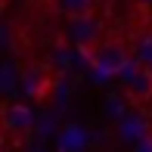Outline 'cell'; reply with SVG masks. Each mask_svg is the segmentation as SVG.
<instances>
[{"mask_svg":"<svg viewBox=\"0 0 152 152\" xmlns=\"http://www.w3.org/2000/svg\"><path fill=\"white\" fill-rule=\"evenodd\" d=\"M143 146H146V149H152V140H146V143H143Z\"/></svg>","mask_w":152,"mask_h":152,"instance_id":"8","label":"cell"},{"mask_svg":"<svg viewBox=\"0 0 152 152\" xmlns=\"http://www.w3.org/2000/svg\"><path fill=\"white\" fill-rule=\"evenodd\" d=\"M53 87H56V75L50 68H37V72L28 75V96L37 102H47L53 96Z\"/></svg>","mask_w":152,"mask_h":152,"instance_id":"5","label":"cell"},{"mask_svg":"<svg viewBox=\"0 0 152 152\" xmlns=\"http://www.w3.org/2000/svg\"><path fill=\"white\" fill-rule=\"evenodd\" d=\"M59 10L68 19H84L96 12V0H59Z\"/></svg>","mask_w":152,"mask_h":152,"instance_id":"7","label":"cell"},{"mask_svg":"<svg viewBox=\"0 0 152 152\" xmlns=\"http://www.w3.org/2000/svg\"><path fill=\"white\" fill-rule=\"evenodd\" d=\"M72 37H75V44H78V50L84 53H90L96 44H99V31H96V19L93 16H84V19H72Z\"/></svg>","mask_w":152,"mask_h":152,"instance_id":"4","label":"cell"},{"mask_svg":"<svg viewBox=\"0 0 152 152\" xmlns=\"http://www.w3.org/2000/svg\"><path fill=\"white\" fill-rule=\"evenodd\" d=\"M130 53H134V62H140V65H149V68H152V31L137 34L134 44H130Z\"/></svg>","mask_w":152,"mask_h":152,"instance_id":"6","label":"cell"},{"mask_svg":"<svg viewBox=\"0 0 152 152\" xmlns=\"http://www.w3.org/2000/svg\"><path fill=\"white\" fill-rule=\"evenodd\" d=\"M0 124H3V134L12 137V134H28L31 124H34V115L25 102H6L3 112H0Z\"/></svg>","mask_w":152,"mask_h":152,"instance_id":"3","label":"cell"},{"mask_svg":"<svg viewBox=\"0 0 152 152\" xmlns=\"http://www.w3.org/2000/svg\"><path fill=\"white\" fill-rule=\"evenodd\" d=\"M124 90L134 102H149L152 99V68L149 65H127V75H124Z\"/></svg>","mask_w":152,"mask_h":152,"instance_id":"2","label":"cell"},{"mask_svg":"<svg viewBox=\"0 0 152 152\" xmlns=\"http://www.w3.org/2000/svg\"><path fill=\"white\" fill-rule=\"evenodd\" d=\"M137 3H152V0H137Z\"/></svg>","mask_w":152,"mask_h":152,"instance_id":"9","label":"cell"},{"mask_svg":"<svg viewBox=\"0 0 152 152\" xmlns=\"http://www.w3.org/2000/svg\"><path fill=\"white\" fill-rule=\"evenodd\" d=\"M3 3H10V0H3Z\"/></svg>","mask_w":152,"mask_h":152,"instance_id":"10","label":"cell"},{"mask_svg":"<svg viewBox=\"0 0 152 152\" xmlns=\"http://www.w3.org/2000/svg\"><path fill=\"white\" fill-rule=\"evenodd\" d=\"M87 59L93 62V68L102 75V78H115V75H124V72H127L134 53H130L121 40L106 37V40H99V44L87 53Z\"/></svg>","mask_w":152,"mask_h":152,"instance_id":"1","label":"cell"}]
</instances>
